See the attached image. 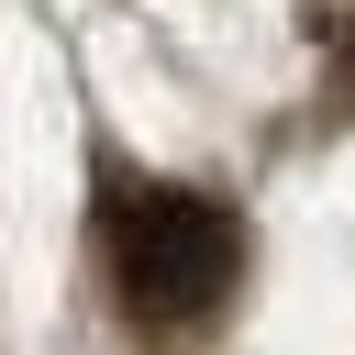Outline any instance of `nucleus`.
Listing matches in <instances>:
<instances>
[{
  "label": "nucleus",
  "mask_w": 355,
  "mask_h": 355,
  "mask_svg": "<svg viewBox=\"0 0 355 355\" xmlns=\"http://www.w3.org/2000/svg\"><path fill=\"white\" fill-rule=\"evenodd\" d=\"M100 244H111V288H122V311H133L144 333L211 322V311L233 300V277H244V233H233V211L200 200V189H111Z\"/></svg>",
  "instance_id": "1"
}]
</instances>
